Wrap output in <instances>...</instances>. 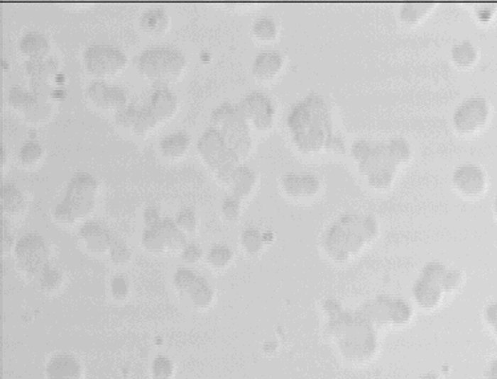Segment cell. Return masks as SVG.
<instances>
[{
    "label": "cell",
    "instance_id": "cell-1",
    "mask_svg": "<svg viewBox=\"0 0 497 379\" xmlns=\"http://www.w3.org/2000/svg\"><path fill=\"white\" fill-rule=\"evenodd\" d=\"M187 68L185 56L177 50L157 47L143 52L137 59V69L146 79L157 84L176 81Z\"/></svg>",
    "mask_w": 497,
    "mask_h": 379
},
{
    "label": "cell",
    "instance_id": "cell-2",
    "mask_svg": "<svg viewBox=\"0 0 497 379\" xmlns=\"http://www.w3.org/2000/svg\"><path fill=\"white\" fill-rule=\"evenodd\" d=\"M13 255L19 272L30 280H38L50 266V248L38 234L21 236L15 244Z\"/></svg>",
    "mask_w": 497,
    "mask_h": 379
},
{
    "label": "cell",
    "instance_id": "cell-3",
    "mask_svg": "<svg viewBox=\"0 0 497 379\" xmlns=\"http://www.w3.org/2000/svg\"><path fill=\"white\" fill-rule=\"evenodd\" d=\"M84 67L88 73L96 77H112L121 72L126 65V56L123 51L112 45L94 44L89 45L83 56Z\"/></svg>",
    "mask_w": 497,
    "mask_h": 379
},
{
    "label": "cell",
    "instance_id": "cell-4",
    "mask_svg": "<svg viewBox=\"0 0 497 379\" xmlns=\"http://www.w3.org/2000/svg\"><path fill=\"white\" fill-rule=\"evenodd\" d=\"M99 190V182L89 173H77L73 175L67 186L64 202L72 208L77 219H83L92 213L94 199Z\"/></svg>",
    "mask_w": 497,
    "mask_h": 379
},
{
    "label": "cell",
    "instance_id": "cell-5",
    "mask_svg": "<svg viewBox=\"0 0 497 379\" xmlns=\"http://www.w3.org/2000/svg\"><path fill=\"white\" fill-rule=\"evenodd\" d=\"M197 150L204 162L213 173L226 164H239V158L229 147L224 134L217 128H207L200 137Z\"/></svg>",
    "mask_w": 497,
    "mask_h": 379
},
{
    "label": "cell",
    "instance_id": "cell-6",
    "mask_svg": "<svg viewBox=\"0 0 497 379\" xmlns=\"http://www.w3.org/2000/svg\"><path fill=\"white\" fill-rule=\"evenodd\" d=\"M489 115L491 108L487 100L481 96H474L456 108L452 121L457 132L472 134L487 125Z\"/></svg>",
    "mask_w": 497,
    "mask_h": 379
},
{
    "label": "cell",
    "instance_id": "cell-7",
    "mask_svg": "<svg viewBox=\"0 0 497 379\" xmlns=\"http://www.w3.org/2000/svg\"><path fill=\"white\" fill-rule=\"evenodd\" d=\"M237 106L248 125L257 130H268L274 123L275 108L269 97L263 93H250L242 98Z\"/></svg>",
    "mask_w": 497,
    "mask_h": 379
},
{
    "label": "cell",
    "instance_id": "cell-8",
    "mask_svg": "<svg viewBox=\"0 0 497 379\" xmlns=\"http://www.w3.org/2000/svg\"><path fill=\"white\" fill-rule=\"evenodd\" d=\"M219 130L224 134L229 147L239 157V161L248 157L253 146L250 137V125L239 112V106L236 109V113L230 117L228 123Z\"/></svg>",
    "mask_w": 497,
    "mask_h": 379
},
{
    "label": "cell",
    "instance_id": "cell-9",
    "mask_svg": "<svg viewBox=\"0 0 497 379\" xmlns=\"http://www.w3.org/2000/svg\"><path fill=\"white\" fill-rule=\"evenodd\" d=\"M87 96L91 103L104 111L117 112L125 108L128 103V97L123 88L111 86L102 80L92 81L88 85Z\"/></svg>",
    "mask_w": 497,
    "mask_h": 379
},
{
    "label": "cell",
    "instance_id": "cell-10",
    "mask_svg": "<svg viewBox=\"0 0 497 379\" xmlns=\"http://www.w3.org/2000/svg\"><path fill=\"white\" fill-rule=\"evenodd\" d=\"M452 182L459 193L469 198H475L484 193L487 187V175L484 170L475 164H464L456 167Z\"/></svg>",
    "mask_w": 497,
    "mask_h": 379
},
{
    "label": "cell",
    "instance_id": "cell-11",
    "mask_svg": "<svg viewBox=\"0 0 497 379\" xmlns=\"http://www.w3.org/2000/svg\"><path fill=\"white\" fill-rule=\"evenodd\" d=\"M79 239L87 251L96 255H102L109 251L114 236L105 227L96 222H87L79 230Z\"/></svg>",
    "mask_w": 497,
    "mask_h": 379
},
{
    "label": "cell",
    "instance_id": "cell-12",
    "mask_svg": "<svg viewBox=\"0 0 497 379\" xmlns=\"http://www.w3.org/2000/svg\"><path fill=\"white\" fill-rule=\"evenodd\" d=\"M44 377L45 379H82L83 366L72 354L60 353L47 362Z\"/></svg>",
    "mask_w": 497,
    "mask_h": 379
},
{
    "label": "cell",
    "instance_id": "cell-13",
    "mask_svg": "<svg viewBox=\"0 0 497 379\" xmlns=\"http://www.w3.org/2000/svg\"><path fill=\"white\" fill-rule=\"evenodd\" d=\"M148 106L158 121H166L176 114L178 109V98L170 89L158 88L151 96Z\"/></svg>",
    "mask_w": 497,
    "mask_h": 379
},
{
    "label": "cell",
    "instance_id": "cell-14",
    "mask_svg": "<svg viewBox=\"0 0 497 379\" xmlns=\"http://www.w3.org/2000/svg\"><path fill=\"white\" fill-rule=\"evenodd\" d=\"M283 67V57L280 52H261L253 62V74L261 81H269L280 72Z\"/></svg>",
    "mask_w": 497,
    "mask_h": 379
},
{
    "label": "cell",
    "instance_id": "cell-15",
    "mask_svg": "<svg viewBox=\"0 0 497 379\" xmlns=\"http://www.w3.org/2000/svg\"><path fill=\"white\" fill-rule=\"evenodd\" d=\"M19 50L24 56L28 57V60H36L47 59L51 51V45L48 39L42 33L28 32L21 38Z\"/></svg>",
    "mask_w": 497,
    "mask_h": 379
},
{
    "label": "cell",
    "instance_id": "cell-16",
    "mask_svg": "<svg viewBox=\"0 0 497 379\" xmlns=\"http://www.w3.org/2000/svg\"><path fill=\"white\" fill-rule=\"evenodd\" d=\"M329 112L324 113H314L305 101L297 103L288 117V126L293 134L302 133L307 129H310L314 123L323 115H327Z\"/></svg>",
    "mask_w": 497,
    "mask_h": 379
},
{
    "label": "cell",
    "instance_id": "cell-17",
    "mask_svg": "<svg viewBox=\"0 0 497 379\" xmlns=\"http://www.w3.org/2000/svg\"><path fill=\"white\" fill-rule=\"evenodd\" d=\"M169 15L163 9H151L146 11L140 18L141 30L152 36L164 35L169 28Z\"/></svg>",
    "mask_w": 497,
    "mask_h": 379
},
{
    "label": "cell",
    "instance_id": "cell-18",
    "mask_svg": "<svg viewBox=\"0 0 497 379\" xmlns=\"http://www.w3.org/2000/svg\"><path fill=\"white\" fill-rule=\"evenodd\" d=\"M0 207H1L3 214H7L10 216L19 215L24 211L26 200L16 186L12 185V183H6V185L1 186Z\"/></svg>",
    "mask_w": 497,
    "mask_h": 379
},
{
    "label": "cell",
    "instance_id": "cell-19",
    "mask_svg": "<svg viewBox=\"0 0 497 379\" xmlns=\"http://www.w3.org/2000/svg\"><path fill=\"white\" fill-rule=\"evenodd\" d=\"M190 146V137L184 132L169 134L160 141V152L169 159L181 158Z\"/></svg>",
    "mask_w": 497,
    "mask_h": 379
},
{
    "label": "cell",
    "instance_id": "cell-20",
    "mask_svg": "<svg viewBox=\"0 0 497 379\" xmlns=\"http://www.w3.org/2000/svg\"><path fill=\"white\" fill-rule=\"evenodd\" d=\"M185 295L190 300V304L196 309H207L212 305L214 298L213 288L210 287L205 277L200 275L196 278V281L189 287Z\"/></svg>",
    "mask_w": 497,
    "mask_h": 379
},
{
    "label": "cell",
    "instance_id": "cell-21",
    "mask_svg": "<svg viewBox=\"0 0 497 379\" xmlns=\"http://www.w3.org/2000/svg\"><path fill=\"white\" fill-rule=\"evenodd\" d=\"M442 287L440 284L428 281L425 278H419L414 285V295L416 301L425 307H432L437 305L442 298Z\"/></svg>",
    "mask_w": 497,
    "mask_h": 379
},
{
    "label": "cell",
    "instance_id": "cell-22",
    "mask_svg": "<svg viewBox=\"0 0 497 379\" xmlns=\"http://www.w3.org/2000/svg\"><path fill=\"white\" fill-rule=\"evenodd\" d=\"M256 179L257 176L251 169H248L246 166H239L230 185L231 195L239 198V200H244L253 191Z\"/></svg>",
    "mask_w": 497,
    "mask_h": 379
},
{
    "label": "cell",
    "instance_id": "cell-23",
    "mask_svg": "<svg viewBox=\"0 0 497 379\" xmlns=\"http://www.w3.org/2000/svg\"><path fill=\"white\" fill-rule=\"evenodd\" d=\"M157 227L161 230L163 235L165 237L168 252H178L187 246V236L170 217H163Z\"/></svg>",
    "mask_w": 497,
    "mask_h": 379
},
{
    "label": "cell",
    "instance_id": "cell-24",
    "mask_svg": "<svg viewBox=\"0 0 497 379\" xmlns=\"http://www.w3.org/2000/svg\"><path fill=\"white\" fill-rule=\"evenodd\" d=\"M58 71V62L52 57L36 59L26 62V73L31 80H45L53 76Z\"/></svg>",
    "mask_w": 497,
    "mask_h": 379
},
{
    "label": "cell",
    "instance_id": "cell-25",
    "mask_svg": "<svg viewBox=\"0 0 497 379\" xmlns=\"http://www.w3.org/2000/svg\"><path fill=\"white\" fill-rule=\"evenodd\" d=\"M451 57L456 65H459L462 68H468L477 62L479 51L471 41H460L452 47Z\"/></svg>",
    "mask_w": 497,
    "mask_h": 379
},
{
    "label": "cell",
    "instance_id": "cell-26",
    "mask_svg": "<svg viewBox=\"0 0 497 379\" xmlns=\"http://www.w3.org/2000/svg\"><path fill=\"white\" fill-rule=\"evenodd\" d=\"M141 244L148 252L155 255H163L168 252L165 237L158 227H146L141 235Z\"/></svg>",
    "mask_w": 497,
    "mask_h": 379
},
{
    "label": "cell",
    "instance_id": "cell-27",
    "mask_svg": "<svg viewBox=\"0 0 497 379\" xmlns=\"http://www.w3.org/2000/svg\"><path fill=\"white\" fill-rule=\"evenodd\" d=\"M27 121L31 123H39L45 121L51 115V105L48 100H43L36 96H33L31 103L23 112Z\"/></svg>",
    "mask_w": 497,
    "mask_h": 379
},
{
    "label": "cell",
    "instance_id": "cell-28",
    "mask_svg": "<svg viewBox=\"0 0 497 379\" xmlns=\"http://www.w3.org/2000/svg\"><path fill=\"white\" fill-rule=\"evenodd\" d=\"M233 260V251L226 244H214L207 254V263L212 268L222 269Z\"/></svg>",
    "mask_w": 497,
    "mask_h": 379
},
{
    "label": "cell",
    "instance_id": "cell-29",
    "mask_svg": "<svg viewBox=\"0 0 497 379\" xmlns=\"http://www.w3.org/2000/svg\"><path fill=\"white\" fill-rule=\"evenodd\" d=\"M241 246L245 249V252L248 255H257L261 252L262 247L265 244L263 235L259 232L257 228H246L242 234H241Z\"/></svg>",
    "mask_w": 497,
    "mask_h": 379
},
{
    "label": "cell",
    "instance_id": "cell-30",
    "mask_svg": "<svg viewBox=\"0 0 497 379\" xmlns=\"http://www.w3.org/2000/svg\"><path fill=\"white\" fill-rule=\"evenodd\" d=\"M432 7V3H405L402 6L399 15L404 23L414 24L420 21Z\"/></svg>",
    "mask_w": 497,
    "mask_h": 379
},
{
    "label": "cell",
    "instance_id": "cell-31",
    "mask_svg": "<svg viewBox=\"0 0 497 379\" xmlns=\"http://www.w3.org/2000/svg\"><path fill=\"white\" fill-rule=\"evenodd\" d=\"M158 123L160 121L155 118V114L152 113L149 106H144V108H140L132 130H133V133L143 137V135L149 133L151 130H153Z\"/></svg>",
    "mask_w": 497,
    "mask_h": 379
},
{
    "label": "cell",
    "instance_id": "cell-32",
    "mask_svg": "<svg viewBox=\"0 0 497 379\" xmlns=\"http://www.w3.org/2000/svg\"><path fill=\"white\" fill-rule=\"evenodd\" d=\"M38 284L45 293H53L59 288L62 287V272L56 268L48 266L40 276L38 277Z\"/></svg>",
    "mask_w": 497,
    "mask_h": 379
},
{
    "label": "cell",
    "instance_id": "cell-33",
    "mask_svg": "<svg viewBox=\"0 0 497 379\" xmlns=\"http://www.w3.org/2000/svg\"><path fill=\"white\" fill-rule=\"evenodd\" d=\"M253 35L261 41H271L277 38L278 28L277 24L270 18H261L253 24Z\"/></svg>",
    "mask_w": 497,
    "mask_h": 379
},
{
    "label": "cell",
    "instance_id": "cell-34",
    "mask_svg": "<svg viewBox=\"0 0 497 379\" xmlns=\"http://www.w3.org/2000/svg\"><path fill=\"white\" fill-rule=\"evenodd\" d=\"M387 150H388L390 157L394 159L396 164L407 162L411 158V155H413L411 146L404 138H394V140H391L387 144Z\"/></svg>",
    "mask_w": 497,
    "mask_h": 379
},
{
    "label": "cell",
    "instance_id": "cell-35",
    "mask_svg": "<svg viewBox=\"0 0 497 379\" xmlns=\"http://www.w3.org/2000/svg\"><path fill=\"white\" fill-rule=\"evenodd\" d=\"M43 157L42 145L36 141H28L21 146L19 152V159L23 166L31 167L40 161Z\"/></svg>",
    "mask_w": 497,
    "mask_h": 379
},
{
    "label": "cell",
    "instance_id": "cell-36",
    "mask_svg": "<svg viewBox=\"0 0 497 379\" xmlns=\"http://www.w3.org/2000/svg\"><path fill=\"white\" fill-rule=\"evenodd\" d=\"M175 374V365L165 356H157L151 365L152 379H172Z\"/></svg>",
    "mask_w": 497,
    "mask_h": 379
},
{
    "label": "cell",
    "instance_id": "cell-37",
    "mask_svg": "<svg viewBox=\"0 0 497 379\" xmlns=\"http://www.w3.org/2000/svg\"><path fill=\"white\" fill-rule=\"evenodd\" d=\"M109 254V259L111 261L116 264V266H125L129 263L131 257H132V252L129 249V247L125 244V242H123L121 239L119 237H114V242H112V246L109 248L108 251Z\"/></svg>",
    "mask_w": 497,
    "mask_h": 379
},
{
    "label": "cell",
    "instance_id": "cell-38",
    "mask_svg": "<svg viewBox=\"0 0 497 379\" xmlns=\"http://www.w3.org/2000/svg\"><path fill=\"white\" fill-rule=\"evenodd\" d=\"M395 169L390 167H381L378 170H375L373 173L367 175L368 179V185L378 188V190H384L387 187H390L393 181H394Z\"/></svg>",
    "mask_w": 497,
    "mask_h": 379
},
{
    "label": "cell",
    "instance_id": "cell-39",
    "mask_svg": "<svg viewBox=\"0 0 497 379\" xmlns=\"http://www.w3.org/2000/svg\"><path fill=\"white\" fill-rule=\"evenodd\" d=\"M177 226L184 234H195L198 226L197 215L193 208H182L176 215Z\"/></svg>",
    "mask_w": 497,
    "mask_h": 379
},
{
    "label": "cell",
    "instance_id": "cell-40",
    "mask_svg": "<svg viewBox=\"0 0 497 379\" xmlns=\"http://www.w3.org/2000/svg\"><path fill=\"white\" fill-rule=\"evenodd\" d=\"M32 98H33V94L31 92H27L23 88H19V86H13L9 91V103H10L12 108H15L16 111H19L21 113L30 105Z\"/></svg>",
    "mask_w": 497,
    "mask_h": 379
},
{
    "label": "cell",
    "instance_id": "cell-41",
    "mask_svg": "<svg viewBox=\"0 0 497 379\" xmlns=\"http://www.w3.org/2000/svg\"><path fill=\"white\" fill-rule=\"evenodd\" d=\"M197 276V273L189 268H185V266L178 268L175 276H173V285L180 293L185 295V292L196 281Z\"/></svg>",
    "mask_w": 497,
    "mask_h": 379
},
{
    "label": "cell",
    "instance_id": "cell-42",
    "mask_svg": "<svg viewBox=\"0 0 497 379\" xmlns=\"http://www.w3.org/2000/svg\"><path fill=\"white\" fill-rule=\"evenodd\" d=\"M236 109H237V106H233L230 103L219 105L210 114V125L213 128L221 129L225 123H228L230 117L236 113Z\"/></svg>",
    "mask_w": 497,
    "mask_h": 379
},
{
    "label": "cell",
    "instance_id": "cell-43",
    "mask_svg": "<svg viewBox=\"0 0 497 379\" xmlns=\"http://www.w3.org/2000/svg\"><path fill=\"white\" fill-rule=\"evenodd\" d=\"M280 186L283 191L291 198H300L302 196V176L294 173L283 175L280 179Z\"/></svg>",
    "mask_w": 497,
    "mask_h": 379
},
{
    "label": "cell",
    "instance_id": "cell-44",
    "mask_svg": "<svg viewBox=\"0 0 497 379\" xmlns=\"http://www.w3.org/2000/svg\"><path fill=\"white\" fill-rule=\"evenodd\" d=\"M140 108H136L133 105H126L123 109L117 111L114 113V121L125 129H132L133 123H135L137 114H138Z\"/></svg>",
    "mask_w": 497,
    "mask_h": 379
},
{
    "label": "cell",
    "instance_id": "cell-45",
    "mask_svg": "<svg viewBox=\"0 0 497 379\" xmlns=\"http://www.w3.org/2000/svg\"><path fill=\"white\" fill-rule=\"evenodd\" d=\"M239 213H241V200L239 198L230 195L228 198H225L221 203V214L224 216L225 220L228 222H234L239 219Z\"/></svg>",
    "mask_w": 497,
    "mask_h": 379
},
{
    "label": "cell",
    "instance_id": "cell-46",
    "mask_svg": "<svg viewBox=\"0 0 497 379\" xmlns=\"http://www.w3.org/2000/svg\"><path fill=\"white\" fill-rule=\"evenodd\" d=\"M111 293L116 301H124L129 296V281L123 275H117L111 280Z\"/></svg>",
    "mask_w": 497,
    "mask_h": 379
},
{
    "label": "cell",
    "instance_id": "cell-47",
    "mask_svg": "<svg viewBox=\"0 0 497 379\" xmlns=\"http://www.w3.org/2000/svg\"><path fill=\"white\" fill-rule=\"evenodd\" d=\"M388 315L395 322H404L411 316V309L403 300H394L388 305Z\"/></svg>",
    "mask_w": 497,
    "mask_h": 379
},
{
    "label": "cell",
    "instance_id": "cell-48",
    "mask_svg": "<svg viewBox=\"0 0 497 379\" xmlns=\"http://www.w3.org/2000/svg\"><path fill=\"white\" fill-rule=\"evenodd\" d=\"M53 217L60 225H73V223H76L79 220L75 215L72 208L67 205L64 200H62L59 205L55 207Z\"/></svg>",
    "mask_w": 497,
    "mask_h": 379
},
{
    "label": "cell",
    "instance_id": "cell-49",
    "mask_svg": "<svg viewBox=\"0 0 497 379\" xmlns=\"http://www.w3.org/2000/svg\"><path fill=\"white\" fill-rule=\"evenodd\" d=\"M447 268L442 263H430L423 268L422 272V278H425L428 281H434L440 284L442 278L446 273Z\"/></svg>",
    "mask_w": 497,
    "mask_h": 379
},
{
    "label": "cell",
    "instance_id": "cell-50",
    "mask_svg": "<svg viewBox=\"0 0 497 379\" xmlns=\"http://www.w3.org/2000/svg\"><path fill=\"white\" fill-rule=\"evenodd\" d=\"M204 256V251L201 247L195 243H187L181 251V259L187 264H196Z\"/></svg>",
    "mask_w": 497,
    "mask_h": 379
},
{
    "label": "cell",
    "instance_id": "cell-51",
    "mask_svg": "<svg viewBox=\"0 0 497 379\" xmlns=\"http://www.w3.org/2000/svg\"><path fill=\"white\" fill-rule=\"evenodd\" d=\"M373 144L367 141V140H358L355 141L351 147L352 157L358 161L362 162L363 159H366L370 153L373 152Z\"/></svg>",
    "mask_w": 497,
    "mask_h": 379
},
{
    "label": "cell",
    "instance_id": "cell-52",
    "mask_svg": "<svg viewBox=\"0 0 497 379\" xmlns=\"http://www.w3.org/2000/svg\"><path fill=\"white\" fill-rule=\"evenodd\" d=\"M302 176V196L311 198L320 191V181L317 176L311 174H303Z\"/></svg>",
    "mask_w": 497,
    "mask_h": 379
},
{
    "label": "cell",
    "instance_id": "cell-53",
    "mask_svg": "<svg viewBox=\"0 0 497 379\" xmlns=\"http://www.w3.org/2000/svg\"><path fill=\"white\" fill-rule=\"evenodd\" d=\"M462 283V273L456 269H447L444 276L440 281V287L443 290L451 292L460 285Z\"/></svg>",
    "mask_w": 497,
    "mask_h": 379
},
{
    "label": "cell",
    "instance_id": "cell-54",
    "mask_svg": "<svg viewBox=\"0 0 497 379\" xmlns=\"http://www.w3.org/2000/svg\"><path fill=\"white\" fill-rule=\"evenodd\" d=\"M378 222L373 216H363L361 222V232L366 240H371L378 234Z\"/></svg>",
    "mask_w": 497,
    "mask_h": 379
},
{
    "label": "cell",
    "instance_id": "cell-55",
    "mask_svg": "<svg viewBox=\"0 0 497 379\" xmlns=\"http://www.w3.org/2000/svg\"><path fill=\"white\" fill-rule=\"evenodd\" d=\"M31 93L39 98L48 100V97L51 96L52 89L48 81L45 80H31Z\"/></svg>",
    "mask_w": 497,
    "mask_h": 379
},
{
    "label": "cell",
    "instance_id": "cell-56",
    "mask_svg": "<svg viewBox=\"0 0 497 379\" xmlns=\"http://www.w3.org/2000/svg\"><path fill=\"white\" fill-rule=\"evenodd\" d=\"M15 240L13 237L11 235L10 231L6 228V220H3L1 223V234H0V249H1V254L6 255L11 252L12 248H15Z\"/></svg>",
    "mask_w": 497,
    "mask_h": 379
},
{
    "label": "cell",
    "instance_id": "cell-57",
    "mask_svg": "<svg viewBox=\"0 0 497 379\" xmlns=\"http://www.w3.org/2000/svg\"><path fill=\"white\" fill-rule=\"evenodd\" d=\"M143 219H144V223H146V227H155L161 222V215H160V211L158 208L155 207H148L143 214Z\"/></svg>",
    "mask_w": 497,
    "mask_h": 379
},
{
    "label": "cell",
    "instance_id": "cell-58",
    "mask_svg": "<svg viewBox=\"0 0 497 379\" xmlns=\"http://www.w3.org/2000/svg\"><path fill=\"white\" fill-rule=\"evenodd\" d=\"M324 147H327L329 150L332 152H337V153H343L344 152V142H343L342 138L338 137V135H332L330 134L326 140V144H324Z\"/></svg>",
    "mask_w": 497,
    "mask_h": 379
},
{
    "label": "cell",
    "instance_id": "cell-59",
    "mask_svg": "<svg viewBox=\"0 0 497 379\" xmlns=\"http://www.w3.org/2000/svg\"><path fill=\"white\" fill-rule=\"evenodd\" d=\"M486 319H487L488 325L495 332L497 336V302L488 305L486 309Z\"/></svg>",
    "mask_w": 497,
    "mask_h": 379
},
{
    "label": "cell",
    "instance_id": "cell-60",
    "mask_svg": "<svg viewBox=\"0 0 497 379\" xmlns=\"http://www.w3.org/2000/svg\"><path fill=\"white\" fill-rule=\"evenodd\" d=\"M493 12H495L493 6H483V7H480L479 10H476L477 18L481 21H491Z\"/></svg>",
    "mask_w": 497,
    "mask_h": 379
},
{
    "label": "cell",
    "instance_id": "cell-61",
    "mask_svg": "<svg viewBox=\"0 0 497 379\" xmlns=\"http://www.w3.org/2000/svg\"><path fill=\"white\" fill-rule=\"evenodd\" d=\"M484 378L486 379H497V359L492 361L489 363L486 373H484Z\"/></svg>",
    "mask_w": 497,
    "mask_h": 379
},
{
    "label": "cell",
    "instance_id": "cell-62",
    "mask_svg": "<svg viewBox=\"0 0 497 379\" xmlns=\"http://www.w3.org/2000/svg\"><path fill=\"white\" fill-rule=\"evenodd\" d=\"M4 162H6V153H4V149L1 147V166H4Z\"/></svg>",
    "mask_w": 497,
    "mask_h": 379
},
{
    "label": "cell",
    "instance_id": "cell-63",
    "mask_svg": "<svg viewBox=\"0 0 497 379\" xmlns=\"http://www.w3.org/2000/svg\"><path fill=\"white\" fill-rule=\"evenodd\" d=\"M493 211H495V214H496L497 216V198L496 200H495V203H493Z\"/></svg>",
    "mask_w": 497,
    "mask_h": 379
},
{
    "label": "cell",
    "instance_id": "cell-64",
    "mask_svg": "<svg viewBox=\"0 0 497 379\" xmlns=\"http://www.w3.org/2000/svg\"><path fill=\"white\" fill-rule=\"evenodd\" d=\"M422 379H437L434 377V375H425V377H423Z\"/></svg>",
    "mask_w": 497,
    "mask_h": 379
}]
</instances>
